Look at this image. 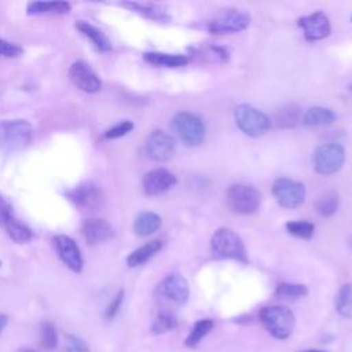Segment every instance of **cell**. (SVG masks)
<instances>
[{"label": "cell", "mask_w": 352, "mask_h": 352, "mask_svg": "<svg viewBox=\"0 0 352 352\" xmlns=\"http://www.w3.org/2000/svg\"><path fill=\"white\" fill-rule=\"evenodd\" d=\"M258 318L265 330L276 340H286L294 330L296 318L285 305L264 307Z\"/></svg>", "instance_id": "cell-1"}, {"label": "cell", "mask_w": 352, "mask_h": 352, "mask_svg": "<svg viewBox=\"0 0 352 352\" xmlns=\"http://www.w3.org/2000/svg\"><path fill=\"white\" fill-rule=\"evenodd\" d=\"M33 138V126L26 120L0 121V148L8 153L21 151L29 146Z\"/></svg>", "instance_id": "cell-2"}, {"label": "cell", "mask_w": 352, "mask_h": 352, "mask_svg": "<svg viewBox=\"0 0 352 352\" xmlns=\"http://www.w3.org/2000/svg\"><path fill=\"white\" fill-rule=\"evenodd\" d=\"M212 252L219 258L236 260L243 264L248 263V253L242 239L230 228H219L210 239Z\"/></svg>", "instance_id": "cell-3"}, {"label": "cell", "mask_w": 352, "mask_h": 352, "mask_svg": "<svg viewBox=\"0 0 352 352\" xmlns=\"http://www.w3.org/2000/svg\"><path fill=\"white\" fill-rule=\"evenodd\" d=\"M234 120L236 126L245 135L252 138H258L264 135L271 126L268 116L250 104L236 106L234 110Z\"/></svg>", "instance_id": "cell-4"}, {"label": "cell", "mask_w": 352, "mask_h": 352, "mask_svg": "<svg viewBox=\"0 0 352 352\" xmlns=\"http://www.w3.org/2000/svg\"><path fill=\"white\" fill-rule=\"evenodd\" d=\"M227 205L228 208L241 214H250L254 213L260 206V192L248 184H232L227 190Z\"/></svg>", "instance_id": "cell-5"}, {"label": "cell", "mask_w": 352, "mask_h": 352, "mask_svg": "<svg viewBox=\"0 0 352 352\" xmlns=\"http://www.w3.org/2000/svg\"><path fill=\"white\" fill-rule=\"evenodd\" d=\"M173 129L187 146H198L205 139V125L195 114L180 111L173 117Z\"/></svg>", "instance_id": "cell-6"}, {"label": "cell", "mask_w": 352, "mask_h": 352, "mask_svg": "<svg viewBox=\"0 0 352 352\" xmlns=\"http://www.w3.org/2000/svg\"><path fill=\"white\" fill-rule=\"evenodd\" d=\"M345 161V151L342 146L336 143H327L319 146L314 155L312 164L314 169L320 175H333L341 169Z\"/></svg>", "instance_id": "cell-7"}, {"label": "cell", "mask_w": 352, "mask_h": 352, "mask_svg": "<svg viewBox=\"0 0 352 352\" xmlns=\"http://www.w3.org/2000/svg\"><path fill=\"white\" fill-rule=\"evenodd\" d=\"M272 195L282 208L294 209L304 202L305 187L300 182L287 177H279L272 184Z\"/></svg>", "instance_id": "cell-8"}, {"label": "cell", "mask_w": 352, "mask_h": 352, "mask_svg": "<svg viewBox=\"0 0 352 352\" xmlns=\"http://www.w3.org/2000/svg\"><path fill=\"white\" fill-rule=\"evenodd\" d=\"M250 23V15L243 11L224 12L208 23V30L212 34H230L246 29Z\"/></svg>", "instance_id": "cell-9"}, {"label": "cell", "mask_w": 352, "mask_h": 352, "mask_svg": "<svg viewBox=\"0 0 352 352\" xmlns=\"http://www.w3.org/2000/svg\"><path fill=\"white\" fill-rule=\"evenodd\" d=\"M146 154L150 160L157 162L169 161L176 151L175 139L164 131H154L146 142Z\"/></svg>", "instance_id": "cell-10"}, {"label": "cell", "mask_w": 352, "mask_h": 352, "mask_svg": "<svg viewBox=\"0 0 352 352\" xmlns=\"http://www.w3.org/2000/svg\"><path fill=\"white\" fill-rule=\"evenodd\" d=\"M157 292L162 298L177 305L186 304L190 296L188 282L180 274H169L168 276H165L160 282Z\"/></svg>", "instance_id": "cell-11"}, {"label": "cell", "mask_w": 352, "mask_h": 352, "mask_svg": "<svg viewBox=\"0 0 352 352\" xmlns=\"http://www.w3.org/2000/svg\"><path fill=\"white\" fill-rule=\"evenodd\" d=\"M297 25L302 29L304 36L309 41H316L327 37L331 32L330 21L327 15L322 11L312 12L309 15H304L298 18Z\"/></svg>", "instance_id": "cell-12"}, {"label": "cell", "mask_w": 352, "mask_h": 352, "mask_svg": "<svg viewBox=\"0 0 352 352\" xmlns=\"http://www.w3.org/2000/svg\"><path fill=\"white\" fill-rule=\"evenodd\" d=\"M69 77L72 82L84 92H98L102 88V82L98 74L84 60H76L69 69Z\"/></svg>", "instance_id": "cell-13"}, {"label": "cell", "mask_w": 352, "mask_h": 352, "mask_svg": "<svg viewBox=\"0 0 352 352\" xmlns=\"http://www.w3.org/2000/svg\"><path fill=\"white\" fill-rule=\"evenodd\" d=\"M54 242H55L56 252L60 260L63 261V264L73 272H77V274L81 272L84 261L76 241L67 235H56L54 238Z\"/></svg>", "instance_id": "cell-14"}, {"label": "cell", "mask_w": 352, "mask_h": 352, "mask_svg": "<svg viewBox=\"0 0 352 352\" xmlns=\"http://www.w3.org/2000/svg\"><path fill=\"white\" fill-rule=\"evenodd\" d=\"M176 183H177L176 176L172 172L162 168L147 172L142 180L143 190L147 195H160L162 192H166Z\"/></svg>", "instance_id": "cell-15"}, {"label": "cell", "mask_w": 352, "mask_h": 352, "mask_svg": "<svg viewBox=\"0 0 352 352\" xmlns=\"http://www.w3.org/2000/svg\"><path fill=\"white\" fill-rule=\"evenodd\" d=\"M67 195L77 206L87 210H96L103 205V194L92 183H82Z\"/></svg>", "instance_id": "cell-16"}, {"label": "cell", "mask_w": 352, "mask_h": 352, "mask_svg": "<svg viewBox=\"0 0 352 352\" xmlns=\"http://www.w3.org/2000/svg\"><path fill=\"white\" fill-rule=\"evenodd\" d=\"M81 234L89 245H99L114 236L113 227L106 220L96 217L87 219L82 223Z\"/></svg>", "instance_id": "cell-17"}, {"label": "cell", "mask_w": 352, "mask_h": 352, "mask_svg": "<svg viewBox=\"0 0 352 352\" xmlns=\"http://www.w3.org/2000/svg\"><path fill=\"white\" fill-rule=\"evenodd\" d=\"M301 121L307 126H326L336 121V113L323 106H314L305 110Z\"/></svg>", "instance_id": "cell-18"}, {"label": "cell", "mask_w": 352, "mask_h": 352, "mask_svg": "<svg viewBox=\"0 0 352 352\" xmlns=\"http://www.w3.org/2000/svg\"><path fill=\"white\" fill-rule=\"evenodd\" d=\"M143 58L150 65L162 66V67H172V69L183 67L188 62L186 55L165 54V52H144Z\"/></svg>", "instance_id": "cell-19"}, {"label": "cell", "mask_w": 352, "mask_h": 352, "mask_svg": "<svg viewBox=\"0 0 352 352\" xmlns=\"http://www.w3.org/2000/svg\"><path fill=\"white\" fill-rule=\"evenodd\" d=\"M76 28L85 36L88 37L92 44L95 45L96 50L102 51V52H109L111 50V43L109 40V37L102 32L99 30L98 28H95L94 25H91L89 22H85V21H77L76 23Z\"/></svg>", "instance_id": "cell-20"}, {"label": "cell", "mask_w": 352, "mask_h": 352, "mask_svg": "<svg viewBox=\"0 0 352 352\" xmlns=\"http://www.w3.org/2000/svg\"><path fill=\"white\" fill-rule=\"evenodd\" d=\"M162 248V242L160 239H153L148 241L147 243L142 245L140 248L135 249L128 257H126V264L129 267H138L144 264L147 260H150L154 254H157Z\"/></svg>", "instance_id": "cell-21"}, {"label": "cell", "mask_w": 352, "mask_h": 352, "mask_svg": "<svg viewBox=\"0 0 352 352\" xmlns=\"http://www.w3.org/2000/svg\"><path fill=\"white\" fill-rule=\"evenodd\" d=\"M162 224L161 217L154 212H143L140 213L135 223H133V231L139 236H148L154 234Z\"/></svg>", "instance_id": "cell-22"}, {"label": "cell", "mask_w": 352, "mask_h": 352, "mask_svg": "<svg viewBox=\"0 0 352 352\" xmlns=\"http://www.w3.org/2000/svg\"><path fill=\"white\" fill-rule=\"evenodd\" d=\"M1 226L4 227L7 235L16 243H26L32 239V231L18 219H15L12 213L6 217Z\"/></svg>", "instance_id": "cell-23"}, {"label": "cell", "mask_w": 352, "mask_h": 352, "mask_svg": "<svg viewBox=\"0 0 352 352\" xmlns=\"http://www.w3.org/2000/svg\"><path fill=\"white\" fill-rule=\"evenodd\" d=\"M28 14H66L70 11V4L66 1H30L26 7Z\"/></svg>", "instance_id": "cell-24"}, {"label": "cell", "mask_w": 352, "mask_h": 352, "mask_svg": "<svg viewBox=\"0 0 352 352\" xmlns=\"http://www.w3.org/2000/svg\"><path fill=\"white\" fill-rule=\"evenodd\" d=\"M122 6L133 10L135 12H138L148 19H153V21L168 22L170 19V15L162 7H158L155 4H140V3H135V1H128V3H122Z\"/></svg>", "instance_id": "cell-25"}, {"label": "cell", "mask_w": 352, "mask_h": 352, "mask_svg": "<svg viewBox=\"0 0 352 352\" xmlns=\"http://www.w3.org/2000/svg\"><path fill=\"white\" fill-rule=\"evenodd\" d=\"M192 54L198 60L208 62V63H224L230 58L228 51L226 48L214 47V45L195 48V50H192Z\"/></svg>", "instance_id": "cell-26"}, {"label": "cell", "mask_w": 352, "mask_h": 352, "mask_svg": "<svg viewBox=\"0 0 352 352\" xmlns=\"http://www.w3.org/2000/svg\"><path fill=\"white\" fill-rule=\"evenodd\" d=\"M176 326H177L176 316L168 311H161L157 314L155 319L153 320L150 331L155 336H160V334L172 331L173 329H176Z\"/></svg>", "instance_id": "cell-27"}, {"label": "cell", "mask_w": 352, "mask_h": 352, "mask_svg": "<svg viewBox=\"0 0 352 352\" xmlns=\"http://www.w3.org/2000/svg\"><path fill=\"white\" fill-rule=\"evenodd\" d=\"M336 309L344 318L352 315V283H344L340 287L336 298Z\"/></svg>", "instance_id": "cell-28"}, {"label": "cell", "mask_w": 352, "mask_h": 352, "mask_svg": "<svg viewBox=\"0 0 352 352\" xmlns=\"http://www.w3.org/2000/svg\"><path fill=\"white\" fill-rule=\"evenodd\" d=\"M213 326L214 323L212 319H201L195 322L194 327L191 329L190 334L186 338V345L188 348H195L201 342V340L213 329Z\"/></svg>", "instance_id": "cell-29"}, {"label": "cell", "mask_w": 352, "mask_h": 352, "mask_svg": "<svg viewBox=\"0 0 352 352\" xmlns=\"http://www.w3.org/2000/svg\"><path fill=\"white\" fill-rule=\"evenodd\" d=\"M300 109L296 104H289L286 107H282L276 116H275V121L279 126L283 128H290L297 125V122L300 121Z\"/></svg>", "instance_id": "cell-30"}, {"label": "cell", "mask_w": 352, "mask_h": 352, "mask_svg": "<svg viewBox=\"0 0 352 352\" xmlns=\"http://www.w3.org/2000/svg\"><path fill=\"white\" fill-rule=\"evenodd\" d=\"M308 294V289L301 283H279L275 289V296L280 298H298Z\"/></svg>", "instance_id": "cell-31"}, {"label": "cell", "mask_w": 352, "mask_h": 352, "mask_svg": "<svg viewBox=\"0 0 352 352\" xmlns=\"http://www.w3.org/2000/svg\"><path fill=\"white\" fill-rule=\"evenodd\" d=\"M286 230L290 235H294L297 238L311 239L315 231V226L305 220H297V221L286 223Z\"/></svg>", "instance_id": "cell-32"}, {"label": "cell", "mask_w": 352, "mask_h": 352, "mask_svg": "<svg viewBox=\"0 0 352 352\" xmlns=\"http://www.w3.org/2000/svg\"><path fill=\"white\" fill-rule=\"evenodd\" d=\"M338 208V195L336 192H327L323 197H320L316 202V210L322 216H331L336 213Z\"/></svg>", "instance_id": "cell-33"}, {"label": "cell", "mask_w": 352, "mask_h": 352, "mask_svg": "<svg viewBox=\"0 0 352 352\" xmlns=\"http://www.w3.org/2000/svg\"><path fill=\"white\" fill-rule=\"evenodd\" d=\"M40 344L44 349L51 351L58 345V336L51 322H43L40 326Z\"/></svg>", "instance_id": "cell-34"}, {"label": "cell", "mask_w": 352, "mask_h": 352, "mask_svg": "<svg viewBox=\"0 0 352 352\" xmlns=\"http://www.w3.org/2000/svg\"><path fill=\"white\" fill-rule=\"evenodd\" d=\"M133 129V122L132 121H121L118 124H116L114 126L109 128L104 132V138L106 139H117L121 136H125L126 133H129Z\"/></svg>", "instance_id": "cell-35"}, {"label": "cell", "mask_w": 352, "mask_h": 352, "mask_svg": "<svg viewBox=\"0 0 352 352\" xmlns=\"http://www.w3.org/2000/svg\"><path fill=\"white\" fill-rule=\"evenodd\" d=\"M65 352H89V348L81 338L67 334L65 338Z\"/></svg>", "instance_id": "cell-36"}, {"label": "cell", "mask_w": 352, "mask_h": 352, "mask_svg": "<svg viewBox=\"0 0 352 352\" xmlns=\"http://www.w3.org/2000/svg\"><path fill=\"white\" fill-rule=\"evenodd\" d=\"M22 54H23V50H22L18 44L0 38V55H1V56H6V58H18V56H21Z\"/></svg>", "instance_id": "cell-37"}, {"label": "cell", "mask_w": 352, "mask_h": 352, "mask_svg": "<svg viewBox=\"0 0 352 352\" xmlns=\"http://www.w3.org/2000/svg\"><path fill=\"white\" fill-rule=\"evenodd\" d=\"M122 301H124V289H120L118 293L114 296V298L110 301V304L106 308V314H104L106 319H113L118 314Z\"/></svg>", "instance_id": "cell-38"}, {"label": "cell", "mask_w": 352, "mask_h": 352, "mask_svg": "<svg viewBox=\"0 0 352 352\" xmlns=\"http://www.w3.org/2000/svg\"><path fill=\"white\" fill-rule=\"evenodd\" d=\"M11 214V208L8 206V204L0 197V226L3 224V221L6 220L7 216Z\"/></svg>", "instance_id": "cell-39"}, {"label": "cell", "mask_w": 352, "mask_h": 352, "mask_svg": "<svg viewBox=\"0 0 352 352\" xmlns=\"http://www.w3.org/2000/svg\"><path fill=\"white\" fill-rule=\"evenodd\" d=\"M7 322H8V318H7V315H4V314H0V334H1V331L4 330V327H6Z\"/></svg>", "instance_id": "cell-40"}, {"label": "cell", "mask_w": 352, "mask_h": 352, "mask_svg": "<svg viewBox=\"0 0 352 352\" xmlns=\"http://www.w3.org/2000/svg\"><path fill=\"white\" fill-rule=\"evenodd\" d=\"M301 352H326V351H322V349H308V351H301Z\"/></svg>", "instance_id": "cell-41"}, {"label": "cell", "mask_w": 352, "mask_h": 352, "mask_svg": "<svg viewBox=\"0 0 352 352\" xmlns=\"http://www.w3.org/2000/svg\"><path fill=\"white\" fill-rule=\"evenodd\" d=\"M21 352H36V351H33V349H29V348H25V349H22Z\"/></svg>", "instance_id": "cell-42"}, {"label": "cell", "mask_w": 352, "mask_h": 352, "mask_svg": "<svg viewBox=\"0 0 352 352\" xmlns=\"http://www.w3.org/2000/svg\"><path fill=\"white\" fill-rule=\"evenodd\" d=\"M349 89H351V91H352V85H349Z\"/></svg>", "instance_id": "cell-43"}, {"label": "cell", "mask_w": 352, "mask_h": 352, "mask_svg": "<svg viewBox=\"0 0 352 352\" xmlns=\"http://www.w3.org/2000/svg\"><path fill=\"white\" fill-rule=\"evenodd\" d=\"M0 265H1V263H0Z\"/></svg>", "instance_id": "cell-44"}, {"label": "cell", "mask_w": 352, "mask_h": 352, "mask_svg": "<svg viewBox=\"0 0 352 352\" xmlns=\"http://www.w3.org/2000/svg\"><path fill=\"white\" fill-rule=\"evenodd\" d=\"M351 19H352V18H351Z\"/></svg>", "instance_id": "cell-45"}]
</instances>
